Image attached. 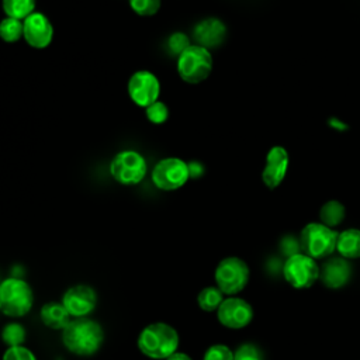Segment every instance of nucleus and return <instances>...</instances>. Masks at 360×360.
Wrapping results in <instances>:
<instances>
[{"instance_id": "c756f323", "label": "nucleus", "mask_w": 360, "mask_h": 360, "mask_svg": "<svg viewBox=\"0 0 360 360\" xmlns=\"http://www.w3.org/2000/svg\"><path fill=\"white\" fill-rule=\"evenodd\" d=\"M187 166H188L190 179H198V177H201V176L204 174V172H205V169H204V166H202L201 162L193 160V162H188Z\"/></svg>"}, {"instance_id": "c85d7f7f", "label": "nucleus", "mask_w": 360, "mask_h": 360, "mask_svg": "<svg viewBox=\"0 0 360 360\" xmlns=\"http://www.w3.org/2000/svg\"><path fill=\"white\" fill-rule=\"evenodd\" d=\"M1 360H37V356L31 349L22 345V346L7 347L6 352L3 353Z\"/></svg>"}, {"instance_id": "4468645a", "label": "nucleus", "mask_w": 360, "mask_h": 360, "mask_svg": "<svg viewBox=\"0 0 360 360\" xmlns=\"http://www.w3.org/2000/svg\"><path fill=\"white\" fill-rule=\"evenodd\" d=\"M22 37L30 46L35 49H44L52 42L53 25L45 14L34 11L22 20Z\"/></svg>"}, {"instance_id": "2eb2a0df", "label": "nucleus", "mask_w": 360, "mask_h": 360, "mask_svg": "<svg viewBox=\"0 0 360 360\" xmlns=\"http://www.w3.org/2000/svg\"><path fill=\"white\" fill-rule=\"evenodd\" d=\"M226 38V25L217 17H207L198 21L193 28V39L195 45L211 49L224 44Z\"/></svg>"}, {"instance_id": "6e6552de", "label": "nucleus", "mask_w": 360, "mask_h": 360, "mask_svg": "<svg viewBox=\"0 0 360 360\" xmlns=\"http://www.w3.org/2000/svg\"><path fill=\"white\" fill-rule=\"evenodd\" d=\"M284 280L297 290L312 287L319 280V266L315 259L300 252L285 259L281 267Z\"/></svg>"}, {"instance_id": "5701e85b", "label": "nucleus", "mask_w": 360, "mask_h": 360, "mask_svg": "<svg viewBox=\"0 0 360 360\" xmlns=\"http://www.w3.org/2000/svg\"><path fill=\"white\" fill-rule=\"evenodd\" d=\"M24 32L22 21L13 18V17H6L0 21V38L4 42L13 44L17 42Z\"/></svg>"}, {"instance_id": "9b49d317", "label": "nucleus", "mask_w": 360, "mask_h": 360, "mask_svg": "<svg viewBox=\"0 0 360 360\" xmlns=\"http://www.w3.org/2000/svg\"><path fill=\"white\" fill-rule=\"evenodd\" d=\"M217 318L219 323L228 329H243L253 319V308L240 297H225L217 309Z\"/></svg>"}, {"instance_id": "412c9836", "label": "nucleus", "mask_w": 360, "mask_h": 360, "mask_svg": "<svg viewBox=\"0 0 360 360\" xmlns=\"http://www.w3.org/2000/svg\"><path fill=\"white\" fill-rule=\"evenodd\" d=\"M37 0H1V8L7 17L24 20L34 13Z\"/></svg>"}, {"instance_id": "1a4fd4ad", "label": "nucleus", "mask_w": 360, "mask_h": 360, "mask_svg": "<svg viewBox=\"0 0 360 360\" xmlns=\"http://www.w3.org/2000/svg\"><path fill=\"white\" fill-rule=\"evenodd\" d=\"M188 179V166L180 158H165L152 170V183L163 191L179 190Z\"/></svg>"}, {"instance_id": "f03ea898", "label": "nucleus", "mask_w": 360, "mask_h": 360, "mask_svg": "<svg viewBox=\"0 0 360 360\" xmlns=\"http://www.w3.org/2000/svg\"><path fill=\"white\" fill-rule=\"evenodd\" d=\"M179 345V332L166 322H152L146 325L136 339L139 352L152 360H166L177 352Z\"/></svg>"}, {"instance_id": "aec40b11", "label": "nucleus", "mask_w": 360, "mask_h": 360, "mask_svg": "<svg viewBox=\"0 0 360 360\" xmlns=\"http://www.w3.org/2000/svg\"><path fill=\"white\" fill-rule=\"evenodd\" d=\"M224 298H225V294L217 285H208L198 292L197 305L200 307V309L205 312H214V311L217 312Z\"/></svg>"}, {"instance_id": "0eeeda50", "label": "nucleus", "mask_w": 360, "mask_h": 360, "mask_svg": "<svg viewBox=\"0 0 360 360\" xmlns=\"http://www.w3.org/2000/svg\"><path fill=\"white\" fill-rule=\"evenodd\" d=\"M148 165L138 150H120L110 162V174L122 186H135L143 180Z\"/></svg>"}, {"instance_id": "393cba45", "label": "nucleus", "mask_w": 360, "mask_h": 360, "mask_svg": "<svg viewBox=\"0 0 360 360\" xmlns=\"http://www.w3.org/2000/svg\"><path fill=\"white\" fill-rule=\"evenodd\" d=\"M145 115L148 118L149 122L160 125L163 122L167 121L169 118V108L163 101H155L153 104H150L149 107L145 108Z\"/></svg>"}, {"instance_id": "b1692460", "label": "nucleus", "mask_w": 360, "mask_h": 360, "mask_svg": "<svg viewBox=\"0 0 360 360\" xmlns=\"http://www.w3.org/2000/svg\"><path fill=\"white\" fill-rule=\"evenodd\" d=\"M128 1L132 11L141 17L155 15L159 11L162 4L160 0H128Z\"/></svg>"}, {"instance_id": "dca6fc26", "label": "nucleus", "mask_w": 360, "mask_h": 360, "mask_svg": "<svg viewBox=\"0 0 360 360\" xmlns=\"http://www.w3.org/2000/svg\"><path fill=\"white\" fill-rule=\"evenodd\" d=\"M352 277V266L347 259L342 256L329 257L319 267V280L328 288L338 290L349 283Z\"/></svg>"}, {"instance_id": "20e7f679", "label": "nucleus", "mask_w": 360, "mask_h": 360, "mask_svg": "<svg viewBox=\"0 0 360 360\" xmlns=\"http://www.w3.org/2000/svg\"><path fill=\"white\" fill-rule=\"evenodd\" d=\"M212 55L210 49L191 44L177 56V73L188 84L204 82L212 72Z\"/></svg>"}, {"instance_id": "2f4dec72", "label": "nucleus", "mask_w": 360, "mask_h": 360, "mask_svg": "<svg viewBox=\"0 0 360 360\" xmlns=\"http://www.w3.org/2000/svg\"><path fill=\"white\" fill-rule=\"evenodd\" d=\"M0 281H1V280H0Z\"/></svg>"}, {"instance_id": "6ab92c4d", "label": "nucleus", "mask_w": 360, "mask_h": 360, "mask_svg": "<svg viewBox=\"0 0 360 360\" xmlns=\"http://www.w3.org/2000/svg\"><path fill=\"white\" fill-rule=\"evenodd\" d=\"M346 217L345 205L338 200H329L319 208V222L329 228H336Z\"/></svg>"}, {"instance_id": "cd10ccee", "label": "nucleus", "mask_w": 360, "mask_h": 360, "mask_svg": "<svg viewBox=\"0 0 360 360\" xmlns=\"http://www.w3.org/2000/svg\"><path fill=\"white\" fill-rule=\"evenodd\" d=\"M190 39L186 34L183 32H173L167 38V49L172 55L179 56L181 52H184L190 46Z\"/></svg>"}, {"instance_id": "bb28decb", "label": "nucleus", "mask_w": 360, "mask_h": 360, "mask_svg": "<svg viewBox=\"0 0 360 360\" xmlns=\"http://www.w3.org/2000/svg\"><path fill=\"white\" fill-rule=\"evenodd\" d=\"M202 360H233V352L226 345L215 343L205 350Z\"/></svg>"}, {"instance_id": "423d86ee", "label": "nucleus", "mask_w": 360, "mask_h": 360, "mask_svg": "<svg viewBox=\"0 0 360 360\" xmlns=\"http://www.w3.org/2000/svg\"><path fill=\"white\" fill-rule=\"evenodd\" d=\"M250 270L248 263L238 256H228L219 260L214 271L215 285L226 295H236L249 283Z\"/></svg>"}, {"instance_id": "a878e982", "label": "nucleus", "mask_w": 360, "mask_h": 360, "mask_svg": "<svg viewBox=\"0 0 360 360\" xmlns=\"http://www.w3.org/2000/svg\"><path fill=\"white\" fill-rule=\"evenodd\" d=\"M233 360H264V357L256 345L243 343L233 352Z\"/></svg>"}, {"instance_id": "4be33fe9", "label": "nucleus", "mask_w": 360, "mask_h": 360, "mask_svg": "<svg viewBox=\"0 0 360 360\" xmlns=\"http://www.w3.org/2000/svg\"><path fill=\"white\" fill-rule=\"evenodd\" d=\"M27 338L25 328L18 322H8L1 329V340L7 347L22 346Z\"/></svg>"}, {"instance_id": "7ed1b4c3", "label": "nucleus", "mask_w": 360, "mask_h": 360, "mask_svg": "<svg viewBox=\"0 0 360 360\" xmlns=\"http://www.w3.org/2000/svg\"><path fill=\"white\" fill-rule=\"evenodd\" d=\"M34 305L31 285L18 277H8L0 281V312L8 318L25 316Z\"/></svg>"}, {"instance_id": "9d476101", "label": "nucleus", "mask_w": 360, "mask_h": 360, "mask_svg": "<svg viewBox=\"0 0 360 360\" xmlns=\"http://www.w3.org/2000/svg\"><path fill=\"white\" fill-rule=\"evenodd\" d=\"M129 98L138 107H149L158 101L160 94L159 79L149 70H136L131 75L127 84Z\"/></svg>"}, {"instance_id": "f3484780", "label": "nucleus", "mask_w": 360, "mask_h": 360, "mask_svg": "<svg viewBox=\"0 0 360 360\" xmlns=\"http://www.w3.org/2000/svg\"><path fill=\"white\" fill-rule=\"evenodd\" d=\"M39 318H41V322L52 330H63L65 326L72 319V316L69 315L65 305L58 301L45 302L41 307Z\"/></svg>"}, {"instance_id": "a211bd4d", "label": "nucleus", "mask_w": 360, "mask_h": 360, "mask_svg": "<svg viewBox=\"0 0 360 360\" xmlns=\"http://www.w3.org/2000/svg\"><path fill=\"white\" fill-rule=\"evenodd\" d=\"M336 252L339 256L350 260L360 257V229L347 228L338 233Z\"/></svg>"}, {"instance_id": "ddd939ff", "label": "nucleus", "mask_w": 360, "mask_h": 360, "mask_svg": "<svg viewBox=\"0 0 360 360\" xmlns=\"http://www.w3.org/2000/svg\"><path fill=\"white\" fill-rule=\"evenodd\" d=\"M288 165L290 156L284 146L276 145L270 148L264 159V167L262 170L263 184L270 190L277 188L287 176Z\"/></svg>"}, {"instance_id": "39448f33", "label": "nucleus", "mask_w": 360, "mask_h": 360, "mask_svg": "<svg viewBox=\"0 0 360 360\" xmlns=\"http://www.w3.org/2000/svg\"><path fill=\"white\" fill-rule=\"evenodd\" d=\"M338 233L333 228L322 222H309L300 232V246L302 253L312 259H326L336 250Z\"/></svg>"}, {"instance_id": "f8f14e48", "label": "nucleus", "mask_w": 360, "mask_h": 360, "mask_svg": "<svg viewBox=\"0 0 360 360\" xmlns=\"http://www.w3.org/2000/svg\"><path fill=\"white\" fill-rule=\"evenodd\" d=\"M60 302L72 318H86L97 307V292L87 284H75L63 292Z\"/></svg>"}, {"instance_id": "f257e3e1", "label": "nucleus", "mask_w": 360, "mask_h": 360, "mask_svg": "<svg viewBox=\"0 0 360 360\" xmlns=\"http://www.w3.org/2000/svg\"><path fill=\"white\" fill-rule=\"evenodd\" d=\"M62 343L75 356H93L104 343V329L90 316L72 318L62 330Z\"/></svg>"}, {"instance_id": "7c9ffc66", "label": "nucleus", "mask_w": 360, "mask_h": 360, "mask_svg": "<svg viewBox=\"0 0 360 360\" xmlns=\"http://www.w3.org/2000/svg\"><path fill=\"white\" fill-rule=\"evenodd\" d=\"M166 360H193L187 353H183V352H176L173 353L172 356H169Z\"/></svg>"}]
</instances>
